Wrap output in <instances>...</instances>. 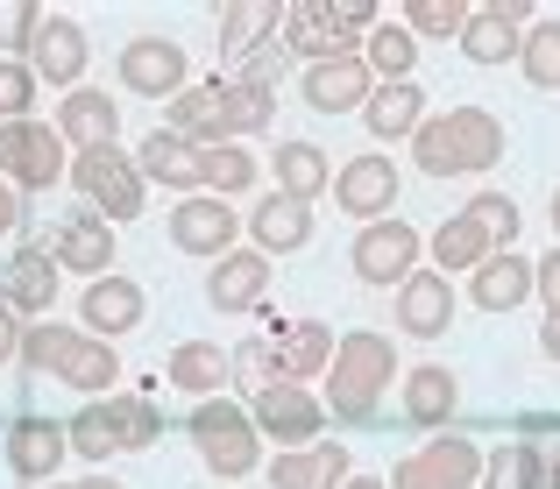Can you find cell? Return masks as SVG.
<instances>
[{
	"mask_svg": "<svg viewBox=\"0 0 560 489\" xmlns=\"http://www.w3.org/2000/svg\"><path fill=\"white\" fill-rule=\"evenodd\" d=\"M411 156H419L425 177H468V171H490L504 156V121L490 107H447V114H425V128L411 136Z\"/></svg>",
	"mask_w": 560,
	"mask_h": 489,
	"instance_id": "obj_1",
	"label": "cell"
},
{
	"mask_svg": "<svg viewBox=\"0 0 560 489\" xmlns=\"http://www.w3.org/2000/svg\"><path fill=\"white\" fill-rule=\"evenodd\" d=\"M390 376H397V348H390V340L370 334V326L341 334V348H334V383H327V411H334L341 426L376 419Z\"/></svg>",
	"mask_w": 560,
	"mask_h": 489,
	"instance_id": "obj_2",
	"label": "cell"
},
{
	"mask_svg": "<svg viewBox=\"0 0 560 489\" xmlns=\"http://www.w3.org/2000/svg\"><path fill=\"white\" fill-rule=\"evenodd\" d=\"M191 440H199V462L213 468L220 482H242L248 468H262V433L234 397H206L191 405Z\"/></svg>",
	"mask_w": 560,
	"mask_h": 489,
	"instance_id": "obj_3",
	"label": "cell"
},
{
	"mask_svg": "<svg viewBox=\"0 0 560 489\" xmlns=\"http://www.w3.org/2000/svg\"><path fill=\"white\" fill-rule=\"evenodd\" d=\"M0 177L14 191H50L57 177H71L65 163V136L50 121H8L0 128Z\"/></svg>",
	"mask_w": 560,
	"mask_h": 489,
	"instance_id": "obj_4",
	"label": "cell"
},
{
	"mask_svg": "<svg viewBox=\"0 0 560 489\" xmlns=\"http://www.w3.org/2000/svg\"><path fill=\"white\" fill-rule=\"evenodd\" d=\"M71 185L93 199V213H100V220H136V213H142V199H150V185H142L136 156H121V150L71 156Z\"/></svg>",
	"mask_w": 560,
	"mask_h": 489,
	"instance_id": "obj_5",
	"label": "cell"
},
{
	"mask_svg": "<svg viewBox=\"0 0 560 489\" xmlns=\"http://www.w3.org/2000/svg\"><path fill=\"white\" fill-rule=\"evenodd\" d=\"M482 462L490 454L476 447V440H425L419 454H405V462L390 468V489H476L482 482Z\"/></svg>",
	"mask_w": 560,
	"mask_h": 489,
	"instance_id": "obj_6",
	"label": "cell"
},
{
	"mask_svg": "<svg viewBox=\"0 0 560 489\" xmlns=\"http://www.w3.org/2000/svg\"><path fill=\"white\" fill-rule=\"evenodd\" d=\"M248 419H256L262 440H291V454L299 447H319V426H327V397H313L305 383H270V391L248 405Z\"/></svg>",
	"mask_w": 560,
	"mask_h": 489,
	"instance_id": "obj_7",
	"label": "cell"
},
{
	"mask_svg": "<svg viewBox=\"0 0 560 489\" xmlns=\"http://www.w3.org/2000/svg\"><path fill=\"white\" fill-rule=\"evenodd\" d=\"M419 228L411 220H376V228L355 234V248H348V263H355L362 284H405L411 270H419Z\"/></svg>",
	"mask_w": 560,
	"mask_h": 489,
	"instance_id": "obj_8",
	"label": "cell"
},
{
	"mask_svg": "<svg viewBox=\"0 0 560 489\" xmlns=\"http://www.w3.org/2000/svg\"><path fill=\"white\" fill-rule=\"evenodd\" d=\"M114 71H121V85H128L136 100H164V107H171V100L185 93V50H178L171 36H136V43H121V65H114Z\"/></svg>",
	"mask_w": 560,
	"mask_h": 489,
	"instance_id": "obj_9",
	"label": "cell"
},
{
	"mask_svg": "<svg viewBox=\"0 0 560 489\" xmlns=\"http://www.w3.org/2000/svg\"><path fill=\"white\" fill-rule=\"evenodd\" d=\"M234 228H242V213H234L228 199H213V191H191V199L171 206V248H185V256H228L234 248Z\"/></svg>",
	"mask_w": 560,
	"mask_h": 489,
	"instance_id": "obj_10",
	"label": "cell"
},
{
	"mask_svg": "<svg viewBox=\"0 0 560 489\" xmlns=\"http://www.w3.org/2000/svg\"><path fill=\"white\" fill-rule=\"evenodd\" d=\"M164 128H171V136H185L191 150H220V142H234V121H228V79L185 85V93L164 107Z\"/></svg>",
	"mask_w": 560,
	"mask_h": 489,
	"instance_id": "obj_11",
	"label": "cell"
},
{
	"mask_svg": "<svg viewBox=\"0 0 560 489\" xmlns=\"http://www.w3.org/2000/svg\"><path fill=\"white\" fill-rule=\"evenodd\" d=\"M85 28L79 22H65V14H43V28H36V43H28V57L22 65L36 71V85L50 79V85H65V93H79V79H85Z\"/></svg>",
	"mask_w": 560,
	"mask_h": 489,
	"instance_id": "obj_12",
	"label": "cell"
},
{
	"mask_svg": "<svg viewBox=\"0 0 560 489\" xmlns=\"http://www.w3.org/2000/svg\"><path fill=\"white\" fill-rule=\"evenodd\" d=\"M65 454H71V433H65L57 419H14V426H8V468H14L28 489L57 482Z\"/></svg>",
	"mask_w": 560,
	"mask_h": 489,
	"instance_id": "obj_13",
	"label": "cell"
},
{
	"mask_svg": "<svg viewBox=\"0 0 560 489\" xmlns=\"http://www.w3.org/2000/svg\"><path fill=\"white\" fill-rule=\"evenodd\" d=\"M0 305L14 319H50V305H57V256L50 248H14V263L0 270Z\"/></svg>",
	"mask_w": 560,
	"mask_h": 489,
	"instance_id": "obj_14",
	"label": "cell"
},
{
	"mask_svg": "<svg viewBox=\"0 0 560 489\" xmlns=\"http://www.w3.org/2000/svg\"><path fill=\"white\" fill-rule=\"evenodd\" d=\"M262 291H270V256L262 248H228L206 277V305L213 313H256Z\"/></svg>",
	"mask_w": 560,
	"mask_h": 489,
	"instance_id": "obj_15",
	"label": "cell"
},
{
	"mask_svg": "<svg viewBox=\"0 0 560 489\" xmlns=\"http://www.w3.org/2000/svg\"><path fill=\"white\" fill-rule=\"evenodd\" d=\"M370 93H376V79L362 65V50L305 65V107H319V114H355V107H370Z\"/></svg>",
	"mask_w": 560,
	"mask_h": 489,
	"instance_id": "obj_16",
	"label": "cell"
},
{
	"mask_svg": "<svg viewBox=\"0 0 560 489\" xmlns=\"http://www.w3.org/2000/svg\"><path fill=\"white\" fill-rule=\"evenodd\" d=\"M334 199H341V213H362L376 228L397 206V163L390 156H348L341 171H334Z\"/></svg>",
	"mask_w": 560,
	"mask_h": 489,
	"instance_id": "obj_17",
	"label": "cell"
},
{
	"mask_svg": "<svg viewBox=\"0 0 560 489\" xmlns=\"http://www.w3.org/2000/svg\"><path fill=\"white\" fill-rule=\"evenodd\" d=\"M50 256L57 270H85L100 284V277H114V228L100 213H65L50 234Z\"/></svg>",
	"mask_w": 560,
	"mask_h": 489,
	"instance_id": "obj_18",
	"label": "cell"
},
{
	"mask_svg": "<svg viewBox=\"0 0 560 489\" xmlns=\"http://www.w3.org/2000/svg\"><path fill=\"white\" fill-rule=\"evenodd\" d=\"M57 136H65V150L93 156V150H114V136H121V107H114L107 93H65L57 100Z\"/></svg>",
	"mask_w": 560,
	"mask_h": 489,
	"instance_id": "obj_19",
	"label": "cell"
},
{
	"mask_svg": "<svg viewBox=\"0 0 560 489\" xmlns=\"http://www.w3.org/2000/svg\"><path fill=\"white\" fill-rule=\"evenodd\" d=\"M397 326H405L411 340H440L454 326V284L440 270H411L405 284H397Z\"/></svg>",
	"mask_w": 560,
	"mask_h": 489,
	"instance_id": "obj_20",
	"label": "cell"
},
{
	"mask_svg": "<svg viewBox=\"0 0 560 489\" xmlns=\"http://www.w3.org/2000/svg\"><path fill=\"white\" fill-rule=\"evenodd\" d=\"M525 0H497V8H476L462 28V50L476 57V65H504V57L525 50Z\"/></svg>",
	"mask_w": 560,
	"mask_h": 489,
	"instance_id": "obj_21",
	"label": "cell"
},
{
	"mask_svg": "<svg viewBox=\"0 0 560 489\" xmlns=\"http://www.w3.org/2000/svg\"><path fill=\"white\" fill-rule=\"evenodd\" d=\"M136 171H142V185H164V191H199V150H191L185 136H171V128H150L142 136V150H136Z\"/></svg>",
	"mask_w": 560,
	"mask_h": 489,
	"instance_id": "obj_22",
	"label": "cell"
},
{
	"mask_svg": "<svg viewBox=\"0 0 560 489\" xmlns=\"http://www.w3.org/2000/svg\"><path fill=\"white\" fill-rule=\"evenodd\" d=\"M348 482V440H319V447L277 454L270 462V489H341Z\"/></svg>",
	"mask_w": 560,
	"mask_h": 489,
	"instance_id": "obj_23",
	"label": "cell"
},
{
	"mask_svg": "<svg viewBox=\"0 0 560 489\" xmlns=\"http://www.w3.org/2000/svg\"><path fill=\"white\" fill-rule=\"evenodd\" d=\"M142 284L136 277H100V284H85V299H79V319L93 326L100 340H114V334H128V326H142Z\"/></svg>",
	"mask_w": 560,
	"mask_h": 489,
	"instance_id": "obj_24",
	"label": "cell"
},
{
	"mask_svg": "<svg viewBox=\"0 0 560 489\" xmlns=\"http://www.w3.org/2000/svg\"><path fill=\"white\" fill-rule=\"evenodd\" d=\"M277 369H284V383H313L319 369H334V326H319V319H291V326H277Z\"/></svg>",
	"mask_w": 560,
	"mask_h": 489,
	"instance_id": "obj_25",
	"label": "cell"
},
{
	"mask_svg": "<svg viewBox=\"0 0 560 489\" xmlns=\"http://www.w3.org/2000/svg\"><path fill=\"white\" fill-rule=\"evenodd\" d=\"M248 234H256L262 256H291V248L313 242V206H299V199H284V191H270V199L248 213Z\"/></svg>",
	"mask_w": 560,
	"mask_h": 489,
	"instance_id": "obj_26",
	"label": "cell"
},
{
	"mask_svg": "<svg viewBox=\"0 0 560 489\" xmlns=\"http://www.w3.org/2000/svg\"><path fill=\"white\" fill-rule=\"evenodd\" d=\"M454 405H462V383H454L440 362L411 369L405 391H397V411H405V426H447V419H454Z\"/></svg>",
	"mask_w": 560,
	"mask_h": 489,
	"instance_id": "obj_27",
	"label": "cell"
},
{
	"mask_svg": "<svg viewBox=\"0 0 560 489\" xmlns=\"http://www.w3.org/2000/svg\"><path fill=\"white\" fill-rule=\"evenodd\" d=\"M284 50H299L305 65L348 57V36H341V22H334V8H319V0H299V8L284 14Z\"/></svg>",
	"mask_w": 560,
	"mask_h": 489,
	"instance_id": "obj_28",
	"label": "cell"
},
{
	"mask_svg": "<svg viewBox=\"0 0 560 489\" xmlns=\"http://www.w3.org/2000/svg\"><path fill=\"white\" fill-rule=\"evenodd\" d=\"M362 121H370L376 142H405V136H419V128H425V93L411 79L405 85H376L370 107H362Z\"/></svg>",
	"mask_w": 560,
	"mask_h": 489,
	"instance_id": "obj_29",
	"label": "cell"
},
{
	"mask_svg": "<svg viewBox=\"0 0 560 489\" xmlns=\"http://www.w3.org/2000/svg\"><path fill=\"white\" fill-rule=\"evenodd\" d=\"M468 291H476L482 313H511V305L533 299V263H525L518 248H497V256L476 270V284H468Z\"/></svg>",
	"mask_w": 560,
	"mask_h": 489,
	"instance_id": "obj_30",
	"label": "cell"
},
{
	"mask_svg": "<svg viewBox=\"0 0 560 489\" xmlns=\"http://www.w3.org/2000/svg\"><path fill=\"white\" fill-rule=\"evenodd\" d=\"M327 185H334V163H327L319 142H277V191H284V199L313 206Z\"/></svg>",
	"mask_w": 560,
	"mask_h": 489,
	"instance_id": "obj_31",
	"label": "cell"
},
{
	"mask_svg": "<svg viewBox=\"0 0 560 489\" xmlns=\"http://www.w3.org/2000/svg\"><path fill=\"white\" fill-rule=\"evenodd\" d=\"M57 383H71V391H107V383H121V354H114V340L100 334H79L65 348V362H57Z\"/></svg>",
	"mask_w": 560,
	"mask_h": 489,
	"instance_id": "obj_32",
	"label": "cell"
},
{
	"mask_svg": "<svg viewBox=\"0 0 560 489\" xmlns=\"http://www.w3.org/2000/svg\"><path fill=\"white\" fill-rule=\"evenodd\" d=\"M490 256H497V242H490V228H482L476 213L440 220V234H433V263H440V277H447V270H482Z\"/></svg>",
	"mask_w": 560,
	"mask_h": 489,
	"instance_id": "obj_33",
	"label": "cell"
},
{
	"mask_svg": "<svg viewBox=\"0 0 560 489\" xmlns=\"http://www.w3.org/2000/svg\"><path fill=\"white\" fill-rule=\"evenodd\" d=\"M277 8H262V0H242V8H220V50L242 65V57H256V50H270L277 43Z\"/></svg>",
	"mask_w": 560,
	"mask_h": 489,
	"instance_id": "obj_34",
	"label": "cell"
},
{
	"mask_svg": "<svg viewBox=\"0 0 560 489\" xmlns=\"http://www.w3.org/2000/svg\"><path fill=\"white\" fill-rule=\"evenodd\" d=\"M228 376H234V354H220L213 340H185V348L171 354V383H178V391H191L199 405H206V397H213Z\"/></svg>",
	"mask_w": 560,
	"mask_h": 489,
	"instance_id": "obj_35",
	"label": "cell"
},
{
	"mask_svg": "<svg viewBox=\"0 0 560 489\" xmlns=\"http://www.w3.org/2000/svg\"><path fill=\"white\" fill-rule=\"evenodd\" d=\"M411 57H419V43H411L405 22H376V28H370V50H362V65H370L376 85H405V79H411Z\"/></svg>",
	"mask_w": 560,
	"mask_h": 489,
	"instance_id": "obj_36",
	"label": "cell"
},
{
	"mask_svg": "<svg viewBox=\"0 0 560 489\" xmlns=\"http://www.w3.org/2000/svg\"><path fill=\"white\" fill-rule=\"evenodd\" d=\"M482 482L490 489H547V454L533 440H504V447L482 462Z\"/></svg>",
	"mask_w": 560,
	"mask_h": 489,
	"instance_id": "obj_37",
	"label": "cell"
},
{
	"mask_svg": "<svg viewBox=\"0 0 560 489\" xmlns=\"http://www.w3.org/2000/svg\"><path fill=\"white\" fill-rule=\"evenodd\" d=\"M262 163L242 150V142H220V150H199V191H213V199H234V191L256 185Z\"/></svg>",
	"mask_w": 560,
	"mask_h": 489,
	"instance_id": "obj_38",
	"label": "cell"
},
{
	"mask_svg": "<svg viewBox=\"0 0 560 489\" xmlns=\"http://www.w3.org/2000/svg\"><path fill=\"white\" fill-rule=\"evenodd\" d=\"M71 340H79V326H22V354H14V362H22L28 376H57Z\"/></svg>",
	"mask_w": 560,
	"mask_h": 489,
	"instance_id": "obj_39",
	"label": "cell"
},
{
	"mask_svg": "<svg viewBox=\"0 0 560 489\" xmlns=\"http://www.w3.org/2000/svg\"><path fill=\"white\" fill-rule=\"evenodd\" d=\"M234 383H242L248 397H262L270 383H284V369H277V340H270V334H256V340H242V348H234Z\"/></svg>",
	"mask_w": 560,
	"mask_h": 489,
	"instance_id": "obj_40",
	"label": "cell"
},
{
	"mask_svg": "<svg viewBox=\"0 0 560 489\" xmlns=\"http://www.w3.org/2000/svg\"><path fill=\"white\" fill-rule=\"evenodd\" d=\"M518 65H525V79H533L539 93H560V22H539L533 36H525Z\"/></svg>",
	"mask_w": 560,
	"mask_h": 489,
	"instance_id": "obj_41",
	"label": "cell"
},
{
	"mask_svg": "<svg viewBox=\"0 0 560 489\" xmlns=\"http://www.w3.org/2000/svg\"><path fill=\"white\" fill-rule=\"evenodd\" d=\"M107 411H114L121 447H150V440H164V411H156L150 397H107Z\"/></svg>",
	"mask_w": 560,
	"mask_h": 489,
	"instance_id": "obj_42",
	"label": "cell"
},
{
	"mask_svg": "<svg viewBox=\"0 0 560 489\" xmlns=\"http://www.w3.org/2000/svg\"><path fill=\"white\" fill-rule=\"evenodd\" d=\"M65 433H71V454H85V462H107V454L121 447V433H114V411H107V405H85L79 419L65 426Z\"/></svg>",
	"mask_w": 560,
	"mask_h": 489,
	"instance_id": "obj_43",
	"label": "cell"
},
{
	"mask_svg": "<svg viewBox=\"0 0 560 489\" xmlns=\"http://www.w3.org/2000/svg\"><path fill=\"white\" fill-rule=\"evenodd\" d=\"M228 121H234V142H242V136H262V128L277 121V93H262V85H234V79H228Z\"/></svg>",
	"mask_w": 560,
	"mask_h": 489,
	"instance_id": "obj_44",
	"label": "cell"
},
{
	"mask_svg": "<svg viewBox=\"0 0 560 489\" xmlns=\"http://www.w3.org/2000/svg\"><path fill=\"white\" fill-rule=\"evenodd\" d=\"M468 14L476 8H462V0H405V28L411 36H462Z\"/></svg>",
	"mask_w": 560,
	"mask_h": 489,
	"instance_id": "obj_45",
	"label": "cell"
},
{
	"mask_svg": "<svg viewBox=\"0 0 560 489\" xmlns=\"http://www.w3.org/2000/svg\"><path fill=\"white\" fill-rule=\"evenodd\" d=\"M28 107H36V71L22 57H0V128L28 121Z\"/></svg>",
	"mask_w": 560,
	"mask_h": 489,
	"instance_id": "obj_46",
	"label": "cell"
},
{
	"mask_svg": "<svg viewBox=\"0 0 560 489\" xmlns=\"http://www.w3.org/2000/svg\"><path fill=\"white\" fill-rule=\"evenodd\" d=\"M36 28H43V8H28V0H0V57H14V50L28 57Z\"/></svg>",
	"mask_w": 560,
	"mask_h": 489,
	"instance_id": "obj_47",
	"label": "cell"
},
{
	"mask_svg": "<svg viewBox=\"0 0 560 489\" xmlns=\"http://www.w3.org/2000/svg\"><path fill=\"white\" fill-rule=\"evenodd\" d=\"M468 213H476L482 228H490V242H497V248H511V242H518V206H511L504 191H482V199L468 206Z\"/></svg>",
	"mask_w": 560,
	"mask_h": 489,
	"instance_id": "obj_48",
	"label": "cell"
},
{
	"mask_svg": "<svg viewBox=\"0 0 560 489\" xmlns=\"http://www.w3.org/2000/svg\"><path fill=\"white\" fill-rule=\"evenodd\" d=\"M277 79H284V43H270V50H256V57L234 65V85H262V93H277Z\"/></svg>",
	"mask_w": 560,
	"mask_h": 489,
	"instance_id": "obj_49",
	"label": "cell"
},
{
	"mask_svg": "<svg viewBox=\"0 0 560 489\" xmlns=\"http://www.w3.org/2000/svg\"><path fill=\"white\" fill-rule=\"evenodd\" d=\"M533 291L547 299V313H560V248H553L547 263H533Z\"/></svg>",
	"mask_w": 560,
	"mask_h": 489,
	"instance_id": "obj_50",
	"label": "cell"
},
{
	"mask_svg": "<svg viewBox=\"0 0 560 489\" xmlns=\"http://www.w3.org/2000/svg\"><path fill=\"white\" fill-rule=\"evenodd\" d=\"M334 22H341V36H355V28H376V8H370V0H341Z\"/></svg>",
	"mask_w": 560,
	"mask_h": 489,
	"instance_id": "obj_51",
	"label": "cell"
},
{
	"mask_svg": "<svg viewBox=\"0 0 560 489\" xmlns=\"http://www.w3.org/2000/svg\"><path fill=\"white\" fill-rule=\"evenodd\" d=\"M14 354H22V319H14L8 305H0V369H8Z\"/></svg>",
	"mask_w": 560,
	"mask_h": 489,
	"instance_id": "obj_52",
	"label": "cell"
},
{
	"mask_svg": "<svg viewBox=\"0 0 560 489\" xmlns=\"http://www.w3.org/2000/svg\"><path fill=\"white\" fill-rule=\"evenodd\" d=\"M14 228H22V191L0 177V234H14Z\"/></svg>",
	"mask_w": 560,
	"mask_h": 489,
	"instance_id": "obj_53",
	"label": "cell"
},
{
	"mask_svg": "<svg viewBox=\"0 0 560 489\" xmlns=\"http://www.w3.org/2000/svg\"><path fill=\"white\" fill-rule=\"evenodd\" d=\"M539 354L560 362V313H547V326H539Z\"/></svg>",
	"mask_w": 560,
	"mask_h": 489,
	"instance_id": "obj_54",
	"label": "cell"
},
{
	"mask_svg": "<svg viewBox=\"0 0 560 489\" xmlns=\"http://www.w3.org/2000/svg\"><path fill=\"white\" fill-rule=\"evenodd\" d=\"M71 489H121L114 476H85V482H71Z\"/></svg>",
	"mask_w": 560,
	"mask_h": 489,
	"instance_id": "obj_55",
	"label": "cell"
},
{
	"mask_svg": "<svg viewBox=\"0 0 560 489\" xmlns=\"http://www.w3.org/2000/svg\"><path fill=\"white\" fill-rule=\"evenodd\" d=\"M341 489H390V482H376V476H348Z\"/></svg>",
	"mask_w": 560,
	"mask_h": 489,
	"instance_id": "obj_56",
	"label": "cell"
},
{
	"mask_svg": "<svg viewBox=\"0 0 560 489\" xmlns=\"http://www.w3.org/2000/svg\"><path fill=\"white\" fill-rule=\"evenodd\" d=\"M547 489H560V454H553V462H547Z\"/></svg>",
	"mask_w": 560,
	"mask_h": 489,
	"instance_id": "obj_57",
	"label": "cell"
},
{
	"mask_svg": "<svg viewBox=\"0 0 560 489\" xmlns=\"http://www.w3.org/2000/svg\"><path fill=\"white\" fill-rule=\"evenodd\" d=\"M553 248H560V191H553Z\"/></svg>",
	"mask_w": 560,
	"mask_h": 489,
	"instance_id": "obj_58",
	"label": "cell"
},
{
	"mask_svg": "<svg viewBox=\"0 0 560 489\" xmlns=\"http://www.w3.org/2000/svg\"><path fill=\"white\" fill-rule=\"evenodd\" d=\"M43 489H65V482H43Z\"/></svg>",
	"mask_w": 560,
	"mask_h": 489,
	"instance_id": "obj_59",
	"label": "cell"
}]
</instances>
